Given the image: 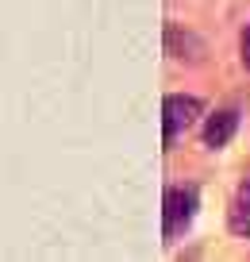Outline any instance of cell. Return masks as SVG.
<instances>
[{
	"label": "cell",
	"mask_w": 250,
	"mask_h": 262,
	"mask_svg": "<svg viewBox=\"0 0 250 262\" xmlns=\"http://www.w3.org/2000/svg\"><path fill=\"white\" fill-rule=\"evenodd\" d=\"M200 112H204V104L196 97H185V93H170L162 100V139H166V147H173V139L185 135Z\"/></svg>",
	"instance_id": "1"
},
{
	"label": "cell",
	"mask_w": 250,
	"mask_h": 262,
	"mask_svg": "<svg viewBox=\"0 0 250 262\" xmlns=\"http://www.w3.org/2000/svg\"><path fill=\"white\" fill-rule=\"evenodd\" d=\"M193 216H196V189H189V185L166 189V208H162V235H166V243H173L193 224Z\"/></svg>",
	"instance_id": "2"
},
{
	"label": "cell",
	"mask_w": 250,
	"mask_h": 262,
	"mask_svg": "<svg viewBox=\"0 0 250 262\" xmlns=\"http://www.w3.org/2000/svg\"><path fill=\"white\" fill-rule=\"evenodd\" d=\"M235 131H239V112H235V108H219V112H212L208 120H204L200 139H204V147L219 150V147H227V143L235 139Z\"/></svg>",
	"instance_id": "3"
},
{
	"label": "cell",
	"mask_w": 250,
	"mask_h": 262,
	"mask_svg": "<svg viewBox=\"0 0 250 262\" xmlns=\"http://www.w3.org/2000/svg\"><path fill=\"white\" fill-rule=\"evenodd\" d=\"M227 224H231V231H235V235H246V239H250V178L242 181V185H239V193H235Z\"/></svg>",
	"instance_id": "4"
},
{
	"label": "cell",
	"mask_w": 250,
	"mask_h": 262,
	"mask_svg": "<svg viewBox=\"0 0 250 262\" xmlns=\"http://www.w3.org/2000/svg\"><path fill=\"white\" fill-rule=\"evenodd\" d=\"M239 50H242V66L250 70V27H242V35H239Z\"/></svg>",
	"instance_id": "5"
}]
</instances>
